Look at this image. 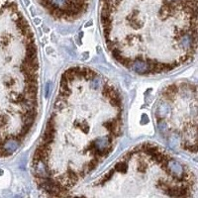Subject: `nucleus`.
Segmentation results:
<instances>
[{
  "instance_id": "1",
  "label": "nucleus",
  "mask_w": 198,
  "mask_h": 198,
  "mask_svg": "<svg viewBox=\"0 0 198 198\" xmlns=\"http://www.w3.org/2000/svg\"><path fill=\"white\" fill-rule=\"evenodd\" d=\"M40 3L59 19L74 20L87 10L90 0H39Z\"/></svg>"
},
{
  "instance_id": "2",
  "label": "nucleus",
  "mask_w": 198,
  "mask_h": 198,
  "mask_svg": "<svg viewBox=\"0 0 198 198\" xmlns=\"http://www.w3.org/2000/svg\"><path fill=\"white\" fill-rule=\"evenodd\" d=\"M169 105L165 101H162L158 106V111H157V116L160 120H163L164 117L169 114Z\"/></svg>"
}]
</instances>
